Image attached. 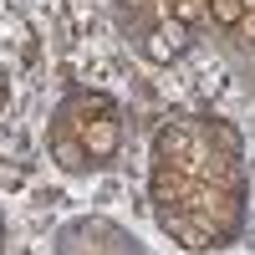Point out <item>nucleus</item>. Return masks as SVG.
<instances>
[{
    "label": "nucleus",
    "instance_id": "obj_12",
    "mask_svg": "<svg viewBox=\"0 0 255 255\" xmlns=\"http://www.w3.org/2000/svg\"><path fill=\"white\" fill-rule=\"evenodd\" d=\"M245 10H255V0H245Z\"/></svg>",
    "mask_w": 255,
    "mask_h": 255
},
{
    "label": "nucleus",
    "instance_id": "obj_7",
    "mask_svg": "<svg viewBox=\"0 0 255 255\" xmlns=\"http://www.w3.org/2000/svg\"><path fill=\"white\" fill-rule=\"evenodd\" d=\"M204 133H209V143H215V153H235V158H240V133H235L225 118H209Z\"/></svg>",
    "mask_w": 255,
    "mask_h": 255
},
{
    "label": "nucleus",
    "instance_id": "obj_8",
    "mask_svg": "<svg viewBox=\"0 0 255 255\" xmlns=\"http://www.w3.org/2000/svg\"><path fill=\"white\" fill-rule=\"evenodd\" d=\"M240 15H245V0H209V20L225 31H235L240 26Z\"/></svg>",
    "mask_w": 255,
    "mask_h": 255
},
{
    "label": "nucleus",
    "instance_id": "obj_3",
    "mask_svg": "<svg viewBox=\"0 0 255 255\" xmlns=\"http://www.w3.org/2000/svg\"><path fill=\"white\" fill-rule=\"evenodd\" d=\"M143 51L153 56V61H179L189 51V26L174 20V15H158L153 26L143 31Z\"/></svg>",
    "mask_w": 255,
    "mask_h": 255
},
{
    "label": "nucleus",
    "instance_id": "obj_10",
    "mask_svg": "<svg viewBox=\"0 0 255 255\" xmlns=\"http://www.w3.org/2000/svg\"><path fill=\"white\" fill-rule=\"evenodd\" d=\"M235 31H240L245 41H255V10H245V15H240V26H235Z\"/></svg>",
    "mask_w": 255,
    "mask_h": 255
},
{
    "label": "nucleus",
    "instance_id": "obj_5",
    "mask_svg": "<svg viewBox=\"0 0 255 255\" xmlns=\"http://www.w3.org/2000/svg\"><path fill=\"white\" fill-rule=\"evenodd\" d=\"M194 179L220 184V189H240V194H245V168H240L235 153H215V148H204L199 163H194Z\"/></svg>",
    "mask_w": 255,
    "mask_h": 255
},
{
    "label": "nucleus",
    "instance_id": "obj_6",
    "mask_svg": "<svg viewBox=\"0 0 255 255\" xmlns=\"http://www.w3.org/2000/svg\"><path fill=\"white\" fill-rule=\"evenodd\" d=\"M51 158H56V168H67V174H82V168H87V148H82L77 128H56V138H51Z\"/></svg>",
    "mask_w": 255,
    "mask_h": 255
},
{
    "label": "nucleus",
    "instance_id": "obj_1",
    "mask_svg": "<svg viewBox=\"0 0 255 255\" xmlns=\"http://www.w3.org/2000/svg\"><path fill=\"white\" fill-rule=\"evenodd\" d=\"M77 138L87 148V163H113L118 148H123V128L113 113H97V118H82L77 123Z\"/></svg>",
    "mask_w": 255,
    "mask_h": 255
},
{
    "label": "nucleus",
    "instance_id": "obj_11",
    "mask_svg": "<svg viewBox=\"0 0 255 255\" xmlns=\"http://www.w3.org/2000/svg\"><path fill=\"white\" fill-rule=\"evenodd\" d=\"M0 113H5V87H0Z\"/></svg>",
    "mask_w": 255,
    "mask_h": 255
},
{
    "label": "nucleus",
    "instance_id": "obj_4",
    "mask_svg": "<svg viewBox=\"0 0 255 255\" xmlns=\"http://www.w3.org/2000/svg\"><path fill=\"white\" fill-rule=\"evenodd\" d=\"M189 184H194V174H184V168L158 158L153 174H148V199H153V209H179L184 194H189Z\"/></svg>",
    "mask_w": 255,
    "mask_h": 255
},
{
    "label": "nucleus",
    "instance_id": "obj_9",
    "mask_svg": "<svg viewBox=\"0 0 255 255\" xmlns=\"http://www.w3.org/2000/svg\"><path fill=\"white\" fill-rule=\"evenodd\" d=\"M163 5H168L174 20H184V26H194V20L209 15V0H163Z\"/></svg>",
    "mask_w": 255,
    "mask_h": 255
},
{
    "label": "nucleus",
    "instance_id": "obj_2",
    "mask_svg": "<svg viewBox=\"0 0 255 255\" xmlns=\"http://www.w3.org/2000/svg\"><path fill=\"white\" fill-rule=\"evenodd\" d=\"M199 138L189 133L184 123H163L158 133H153V158H163V163H174V168H184V174H194V163H199Z\"/></svg>",
    "mask_w": 255,
    "mask_h": 255
}]
</instances>
